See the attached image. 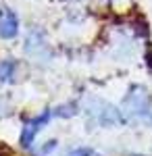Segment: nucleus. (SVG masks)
I'll return each instance as SVG.
<instances>
[{
	"mask_svg": "<svg viewBox=\"0 0 152 156\" xmlns=\"http://www.w3.org/2000/svg\"><path fill=\"white\" fill-rule=\"evenodd\" d=\"M69 156H98V152L94 150V148H88V146H83V148H75V150H71Z\"/></svg>",
	"mask_w": 152,
	"mask_h": 156,
	"instance_id": "423d86ee",
	"label": "nucleus"
},
{
	"mask_svg": "<svg viewBox=\"0 0 152 156\" xmlns=\"http://www.w3.org/2000/svg\"><path fill=\"white\" fill-rule=\"evenodd\" d=\"M54 115H56L54 110H44L42 115H38V117H34L31 121H27L25 127H23V131H21V144H23L25 148H29V146L34 144L38 131H40V129H42V127H44Z\"/></svg>",
	"mask_w": 152,
	"mask_h": 156,
	"instance_id": "f03ea898",
	"label": "nucleus"
},
{
	"mask_svg": "<svg viewBox=\"0 0 152 156\" xmlns=\"http://www.w3.org/2000/svg\"><path fill=\"white\" fill-rule=\"evenodd\" d=\"M17 71V62L15 60H2L0 62V81H11Z\"/></svg>",
	"mask_w": 152,
	"mask_h": 156,
	"instance_id": "39448f33",
	"label": "nucleus"
},
{
	"mask_svg": "<svg viewBox=\"0 0 152 156\" xmlns=\"http://www.w3.org/2000/svg\"><path fill=\"white\" fill-rule=\"evenodd\" d=\"M19 34V19L13 11H2L0 12V37L13 40Z\"/></svg>",
	"mask_w": 152,
	"mask_h": 156,
	"instance_id": "7ed1b4c3",
	"label": "nucleus"
},
{
	"mask_svg": "<svg viewBox=\"0 0 152 156\" xmlns=\"http://www.w3.org/2000/svg\"><path fill=\"white\" fill-rule=\"evenodd\" d=\"M90 115H94V119L98 125H119V123H125L123 115L119 112L117 108L102 104V110H90Z\"/></svg>",
	"mask_w": 152,
	"mask_h": 156,
	"instance_id": "20e7f679",
	"label": "nucleus"
},
{
	"mask_svg": "<svg viewBox=\"0 0 152 156\" xmlns=\"http://www.w3.org/2000/svg\"><path fill=\"white\" fill-rule=\"evenodd\" d=\"M123 108L129 117L152 125V96L142 85H133L123 100Z\"/></svg>",
	"mask_w": 152,
	"mask_h": 156,
	"instance_id": "f257e3e1",
	"label": "nucleus"
}]
</instances>
